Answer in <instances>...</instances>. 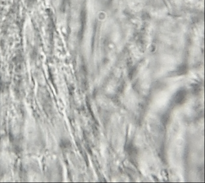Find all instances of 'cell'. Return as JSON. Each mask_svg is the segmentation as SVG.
I'll list each match as a JSON object with an SVG mask.
<instances>
[{
	"instance_id": "cell-1",
	"label": "cell",
	"mask_w": 205,
	"mask_h": 183,
	"mask_svg": "<svg viewBox=\"0 0 205 183\" xmlns=\"http://www.w3.org/2000/svg\"><path fill=\"white\" fill-rule=\"evenodd\" d=\"M186 97V92L183 90L179 91L176 95L175 97V100L176 103H180L183 101Z\"/></svg>"
},
{
	"instance_id": "cell-2",
	"label": "cell",
	"mask_w": 205,
	"mask_h": 183,
	"mask_svg": "<svg viewBox=\"0 0 205 183\" xmlns=\"http://www.w3.org/2000/svg\"><path fill=\"white\" fill-rule=\"evenodd\" d=\"M186 66L184 65H182L179 68L178 70V74L182 75L186 73Z\"/></svg>"
}]
</instances>
